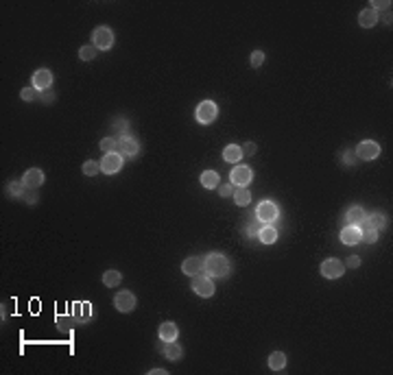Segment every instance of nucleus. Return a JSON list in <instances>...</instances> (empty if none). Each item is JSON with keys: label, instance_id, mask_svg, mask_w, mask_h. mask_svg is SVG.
<instances>
[{"label": "nucleus", "instance_id": "obj_1", "mask_svg": "<svg viewBox=\"0 0 393 375\" xmlns=\"http://www.w3.org/2000/svg\"><path fill=\"white\" fill-rule=\"evenodd\" d=\"M229 260H227L223 253H210L205 257V264H203V270L208 275H214V277H225L229 273Z\"/></svg>", "mask_w": 393, "mask_h": 375}, {"label": "nucleus", "instance_id": "obj_2", "mask_svg": "<svg viewBox=\"0 0 393 375\" xmlns=\"http://www.w3.org/2000/svg\"><path fill=\"white\" fill-rule=\"evenodd\" d=\"M218 116V107L214 100H201L199 105H196V111H195V118L196 122H201V125H210V122H214Z\"/></svg>", "mask_w": 393, "mask_h": 375}, {"label": "nucleus", "instance_id": "obj_3", "mask_svg": "<svg viewBox=\"0 0 393 375\" xmlns=\"http://www.w3.org/2000/svg\"><path fill=\"white\" fill-rule=\"evenodd\" d=\"M92 44H94L98 50H109L114 44V33L109 26H98V29L94 31V35H92Z\"/></svg>", "mask_w": 393, "mask_h": 375}, {"label": "nucleus", "instance_id": "obj_4", "mask_svg": "<svg viewBox=\"0 0 393 375\" xmlns=\"http://www.w3.org/2000/svg\"><path fill=\"white\" fill-rule=\"evenodd\" d=\"M72 318L77 325H85L94 318V308L87 301H79V303L72 305Z\"/></svg>", "mask_w": 393, "mask_h": 375}, {"label": "nucleus", "instance_id": "obj_5", "mask_svg": "<svg viewBox=\"0 0 393 375\" xmlns=\"http://www.w3.org/2000/svg\"><path fill=\"white\" fill-rule=\"evenodd\" d=\"M192 290L199 297H212L214 295V281L203 275H195L192 277Z\"/></svg>", "mask_w": 393, "mask_h": 375}, {"label": "nucleus", "instance_id": "obj_6", "mask_svg": "<svg viewBox=\"0 0 393 375\" xmlns=\"http://www.w3.org/2000/svg\"><path fill=\"white\" fill-rule=\"evenodd\" d=\"M256 216H258V220H262L264 225L266 222H273L275 218H278V205H275L273 201H262L256 209Z\"/></svg>", "mask_w": 393, "mask_h": 375}, {"label": "nucleus", "instance_id": "obj_7", "mask_svg": "<svg viewBox=\"0 0 393 375\" xmlns=\"http://www.w3.org/2000/svg\"><path fill=\"white\" fill-rule=\"evenodd\" d=\"M122 166V155L120 153H105L103 161H100V172L105 174H114L118 172Z\"/></svg>", "mask_w": 393, "mask_h": 375}, {"label": "nucleus", "instance_id": "obj_8", "mask_svg": "<svg viewBox=\"0 0 393 375\" xmlns=\"http://www.w3.org/2000/svg\"><path fill=\"white\" fill-rule=\"evenodd\" d=\"M114 305H116V310H118V312H122V314L133 312V308H135V297H133V292H129V290L118 292L116 299H114Z\"/></svg>", "mask_w": 393, "mask_h": 375}, {"label": "nucleus", "instance_id": "obj_9", "mask_svg": "<svg viewBox=\"0 0 393 375\" xmlns=\"http://www.w3.org/2000/svg\"><path fill=\"white\" fill-rule=\"evenodd\" d=\"M378 155H380V146H378V142L365 140V142H360V144L356 146V157H360V159H365V161L376 159Z\"/></svg>", "mask_w": 393, "mask_h": 375}, {"label": "nucleus", "instance_id": "obj_10", "mask_svg": "<svg viewBox=\"0 0 393 375\" xmlns=\"http://www.w3.org/2000/svg\"><path fill=\"white\" fill-rule=\"evenodd\" d=\"M345 273V264L339 260H326L321 264V275L326 279H339Z\"/></svg>", "mask_w": 393, "mask_h": 375}, {"label": "nucleus", "instance_id": "obj_11", "mask_svg": "<svg viewBox=\"0 0 393 375\" xmlns=\"http://www.w3.org/2000/svg\"><path fill=\"white\" fill-rule=\"evenodd\" d=\"M120 155H127V157H133V155H138V151H140V144H138V140L135 138H131V135H122L120 140H118V148H116Z\"/></svg>", "mask_w": 393, "mask_h": 375}, {"label": "nucleus", "instance_id": "obj_12", "mask_svg": "<svg viewBox=\"0 0 393 375\" xmlns=\"http://www.w3.org/2000/svg\"><path fill=\"white\" fill-rule=\"evenodd\" d=\"M253 179V170L249 168V166H236L234 170H231V183L234 186H249V181Z\"/></svg>", "mask_w": 393, "mask_h": 375}, {"label": "nucleus", "instance_id": "obj_13", "mask_svg": "<svg viewBox=\"0 0 393 375\" xmlns=\"http://www.w3.org/2000/svg\"><path fill=\"white\" fill-rule=\"evenodd\" d=\"M22 183L26 186V190H37L44 183V172L39 168H29L24 172V177H22Z\"/></svg>", "mask_w": 393, "mask_h": 375}, {"label": "nucleus", "instance_id": "obj_14", "mask_svg": "<svg viewBox=\"0 0 393 375\" xmlns=\"http://www.w3.org/2000/svg\"><path fill=\"white\" fill-rule=\"evenodd\" d=\"M203 264H205V257H186L181 264V270L183 275H190V277H195V275H199L201 270H203Z\"/></svg>", "mask_w": 393, "mask_h": 375}, {"label": "nucleus", "instance_id": "obj_15", "mask_svg": "<svg viewBox=\"0 0 393 375\" xmlns=\"http://www.w3.org/2000/svg\"><path fill=\"white\" fill-rule=\"evenodd\" d=\"M50 83H52V72H50V70L42 68V70H37V72L33 74V87H37L39 92L48 90V87H50Z\"/></svg>", "mask_w": 393, "mask_h": 375}, {"label": "nucleus", "instance_id": "obj_16", "mask_svg": "<svg viewBox=\"0 0 393 375\" xmlns=\"http://www.w3.org/2000/svg\"><path fill=\"white\" fill-rule=\"evenodd\" d=\"M160 340H164V343H173V340H177V336H179V329H177V325L175 323H170V321H166V323H162L160 325Z\"/></svg>", "mask_w": 393, "mask_h": 375}, {"label": "nucleus", "instance_id": "obj_17", "mask_svg": "<svg viewBox=\"0 0 393 375\" xmlns=\"http://www.w3.org/2000/svg\"><path fill=\"white\" fill-rule=\"evenodd\" d=\"M341 242L343 244H358L360 242V227L347 225L343 231H341Z\"/></svg>", "mask_w": 393, "mask_h": 375}, {"label": "nucleus", "instance_id": "obj_18", "mask_svg": "<svg viewBox=\"0 0 393 375\" xmlns=\"http://www.w3.org/2000/svg\"><path fill=\"white\" fill-rule=\"evenodd\" d=\"M384 225H387V220H384L382 214H371V216H365V218H362V222H360L358 227H362V229H374V231H378V229H382Z\"/></svg>", "mask_w": 393, "mask_h": 375}, {"label": "nucleus", "instance_id": "obj_19", "mask_svg": "<svg viewBox=\"0 0 393 375\" xmlns=\"http://www.w3.org/2000/svg\"><path fill=\"white\" fill-rule=\"evenodd\" d=\"M367 214H365V209L360 207V205H354V207H349L347 209V214H345V220L349 222V225H360L362 222V218H365Z\"/></svg>", "mask_w": 393, "mask_h": 375}, {"label": "nucleus", "instance_id": "obj_20", "mask_svg": "<svg viewBox=\"0 0 393 375\" xmlns=\"http://www.w3.org/2000/svg\"><path fill=\"white\" fill-rule=\"evenodd\" d=\"M376 22H378V11H374V9H365V11H360V16H358V24H360L362 29H371Z\"/></svg>", "mask_w": 393, "mask_h": 375}, {"label": "nucleus", "instance_id": "obj_21", "mask_svg": "<svg viewBox=\"0 0 393 375\" xmlns=\"http://www.w3.org/2000/svg\"><path fill=\"white\" fill-rule=\"evenodd\" d=\"M223 159L229 161V164H236V161L243 159V148L236 146V144H229V146H225V151H223Z\"/></svg>", "mask_w": 393, "mask_h": 375}, {"label": "nucleus", "instance_id": "obj_22", "mask_svg": "<svg viewBox=\"0 0 393 375\" xmlns=\"http://www.w3.org/2000/svg\"><path fill=\"white\" fill-rule=\"evenodd\" d=\"M201 186L208 188V190L218 188V172H214V170H203V174H201Z\"/></svg>", "mask_w": 393, "mask_h": 375}, {"label": "nucleus", "instance_id": "obj_23", "mask_svg": "<svg viewBox=\"0 0 393 375\" xmlns=\"http://www.w3.org/2000/svg\"><path fill=\"white\" fill-rule=\"evenodd\" d=\"M164 356L168 358V360H179V358L183 356V349L177 344V340H173V343L164 344Z\"/></svg>", "mask_w": 393, "mask_h": 375}, {"label": "nucleus", "instance_id": "obj_24", "mask_svg": "<svg viewBox=\"0 0 393 375\" xmlns=\"http://www.w3.org/2000/svg\"><path fill=\"white\" fill-rule=\"evenodd\" d=\"M269 366L273 371H282L284 366H286V356H284V351H273L269 356Z\"/></svg>", "mask_w": 393, "mask_h": 375}, {"label": "nucleus", "instance_id": "obj_25", "mask_svg": "<svg viewBox=\"0 0 393 375\" xmlns=\"http://www.w3.org/2000/svg\"><path fill=\"white\" fill-rule=\"evenodd\" d=\"M258 238H260L262 244H273L275 240H278V231H275L273 227L264 225V227L260 229V234H258Z\"/></svg>", "mask_w": 393, "mask_h": 375}, {"label": "nucleus", "instance_id": "obj_26", "mask_svg": "<svg viewBox=\"0 0 393 375\" xmlns=\"http://www.w3.org/2000/svg\"><path fill=\"white\" fill-rule=\"evenodd\" d=\"M120 273H118V270H105V273H103V283H105V286H107V288H114V286H118V283H120Z\"/></svg>", "mask_w": 393, "mask_h": 375}, {"label": "nucleus", "instance_id": "obj_27", "mask_svg": "<svg viewBox=\"0 0 393 375\" xmlns=\"http://www.w3.org/2000/svg\"><path fill=\"white\" fill-rule=\"evenodd\" d=\"M234 201H236V205H249V201H251V192H249L247 188H238V190L234 192Z\"/></svg>", "mask_w": 393, "mask_h": 375}, {"label": "nucleus", "instance_id": "obj_28", "mask_svg": "<svg viewBox=\"0 0 393 375\" xmlns=\"http://www.w3.org/2000/svg\"><path fill=\"white\" fill-rule=\"evenodd\" d=\"M20 98L22 100H29V103H31V100H37L39 98V90H37V87H33V85L24 87V90L20 92Z\"/></svg>", "mask_w": 393, "mask_h": 375}, {"label": "nucleus", "instance_id": "obj_29", "mask_svg": "<svg viewBox=\"0 0 393 375\" xmlns=\"http://www.w3.org/2000/svg\"><path fill=\"white\" fill-rule=\"evenodd\" d=\"M96 52H98V48L96 46H83L81 50H79V57H81L83 61H92L96 57Z\"/></svg>", "mask_w": 393, "mask_h": 375}, {"label": "nucleus", "instance_id": "obj_30", "mask_svg": "<svg viewBox=\"0 0 393 375\" xmlns=\"http://www.w3.org/2000/svg\"><path fill=\"white\" fill-rule=\"evenodd\" d=\"M24 190H26V186L22 181H11L9 183V194L11 196H24Z\"/></svg>", "mask_w": 393, "mask_h": 375}, {"label": "nucleus", "instance_id": "obj_31", "mask_svg": "<svg viewBox=\"0 0 393 375\" xmlns=\"http://www.w3.org/2000/svg\"><path fill=\"white\" fill-rule=\"evenodd\" d=\"M74 325H77V323H74L72 314H70V316H64V314L57 316V327H61V329H70V327H74Z\"/></svg>", "mask_w": 393, "mask_h": 375}, {"label": "nucleus", "instance_id": "obj_32", "mask_svg": "<svg viewBox=\"0 0 393 375\" xmlns=\"http://www.w3.org/2000/svg\"><path fill=\"white\" fill-rule=\"evenodd\" d=\"M100 172V164H96V161H85L83 164V174H87V177H94V174Z\"/></svg>", "mask_w": 393, "mask_h": 375}, {"label": "nucleus", "instance_id": "obj_33", "mask_svg": "<svg viewBox=\"0 0 393 375\" xmlns=\"http://www.w3.org/2000/svg\"><path fill=\"white\" fill-rule=\"evenodd\" d=\"M100 148H103L105 153H114L118 148V140H114V138H103L100 140Z\"/></svg>", "mask_w": 393, "mask_h": 375}, {"label": "nucleus", "instance_id": "obj_34", "mask_svg": "<svg viewBox=\"0 0 393 375\" xmlns=\"http://www.w3.org/2000/svg\"><path fill=\"white\" fill-rule=\"evenodd\" d=\"M378 240V231H374V229H365V231H360V242H376Z\"/></svg>", "mask_w": 393, "mask_h": 375}, {"label": "nucleus", "instance_id": "obj_35", "mask_svg": "<svg viewBox=\"0 0 393 375\" xmlns=\"http://www.w3.org/2000/svg\"><path fill=\"white\" fill-rule=\"evenodd\" d=\"M262 63H264V52H262V50H256V52L251 55V65H253V68H260Z\"/></svg>", "mask_w": 393, "mask_h": 375}, {"label": "nucleus", "instance_id": "obj_36", "mask_svg": "<svg viewBox=\"0 0 393 375\" xmlns=\"http://www.w3.org/2000/svg\"><path fill=\"white\" fill-rule=\"evenodd\" d=\"M262 227H264V222H262V220H258V222H249L247 234H249V235H258V234H260Z\"/></svg>", "mask_w": 393, "mask_h": 375}, {"label": "nucleus", "instance_id": "obj_37", "mask_svg": "<svg viewBox=\"0 0 393 375\" xmlns=\"http://www.w3.org/2000/svg\"><path fill=\"white\" fill-rule=\"evenodd\" d=\"M39 100H44V103H52L55 100V92L48 87V90H44V92H39Z\"/></svg>", "mask_w": 393, "mask_h": 375}, {"label": "nucleus", "instance_id": "obj_38", "mask_svg": "<svg viewBox=\"0 0 393 375\" xmlns=\"http://www.w3.org/2000/svg\"><path fill=\"white\" fill-rule=\"evenodd\" d=\"M240 148H243V155H253V153H256V144L253 142H247L245 146H240Z\"/></svg>", "mask_w": 393, "mask_h": 375}, {"label": "nucleus", "instance_id": "obj_39", "mask_svg": "<svg viewBox=\"0 0 393 375\" xmlns=\"http://www.w3.org/2000/svg\"><path fill=\"white\" fill-rule=\"evenodd\" d=\"M374 11H378V9H391V2H380V0H376V2H371V7Z\"/></svg>", "mask_w": 393, "mask_h": 375}, {"label": "nucleus", "instance_id": "obj_40", "mask_svg": "<svg viewBox=\"0 0 393 375\" xmlns=\"http://www.w3.org/2000/svg\"><path fill=\"white\" fill-rule=\"evenodd\" d=\"M343 161H345V164H354V161H356V153L347 151V153L343 155Z\"/></svg>", "mask_w": 393, "mask_h": 375}, {"label": "nucleus", "instance_id": "obj_41", "mask_svg": "<svg viewBox=\"0 0 393 375\" xmlns=\"http://www.w3.org/2000/svg\"><path fill=\"white\" fill-rule=\"evenodd\" d=\"M347 266H349V268H356V266H360V257H356V255L347 257Z\"/></svg>", "mask_w": 393, "mask_h": 375}, {"label": "nucleus", "instance_id": "obj_42", "mask_svg": "<svg viewBox=\"0 0 393 375\" xmlns=\"http://www.w3.org/2000/svg\"><path fill=\"white\" fill-rule=\"evenodd\" d=\"M218 194H221V196H229L231 194V183H229V186H221V188H218Z\"/></svg>", "mask_w": 393, "mask_h": 375}, {"label": "nucleus", "instance_id": "obj_43", "mask_svg": "<svg viewBox=\"0 0 393 375\" xmlns=\"http://www.w3.org/2000/svg\"><path fill=\"white\" fill-rule=\"evenodd\" d=\"M378 17H382V22H384V24H391V13H389V9H384V11H382V16H378Z\"/></svg>", "mask_w": 393, "mask_h": 375}]
</instances>
